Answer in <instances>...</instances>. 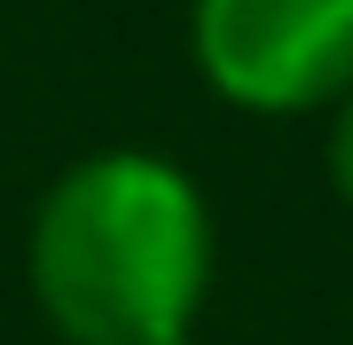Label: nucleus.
<instances>
[{"label":"nucleus","instance_id":"f257e3e1","mask_svg":"<svg viewBox=\"0 0 353 345\" xmlns=\"http://www.w3.org/2000/svg\"><path fill=\"white\" fill-rule=\"evenodd\" d=\"M212 282V212L173 157L102 149L32 212V298L71 345H181Z\"/></svg>","mask_w":353,"mask_h":345},{"label":"nucleus","instance_id":"20e7f679","mask_svg":"<svg viewBox=\"0 0 353 345\" xmlns=\"http://www.w3.org/2000/svg\"><path fill=\"white\" fill-rule=\"evenodd\" d=\"M181 345H189V337H181Z\"/></svg>","mask_w":353,"mask_h":345},{"label":"nucleus","instance_id":"f03ea898","mask_svg":"<svg viewBox=\"0 0 353 345\" xmlns=\"http://www.w3.org/2000/svg\"><path fill=\"white\" fill-rule=\"evenodd\" d=\"M189 48L236 110H330L353 94V0H196Z\"/></svg>","mask_w":353,"mask_h":345},{"label":"nucleus","instance_id":"7ed1b4c3","mask_svg":"<svg viewBox=\"0 0 353 345\" xmlns=\"http://www.w3.org/2000/svg\"><path fill=\"white\" fill-rule=\"evenodd\" d=\"M330 180H338V196L353 212V94L338 103V118H330Z\"/></svg>","mask_w":353,"mask_h":345}]
</instances>
